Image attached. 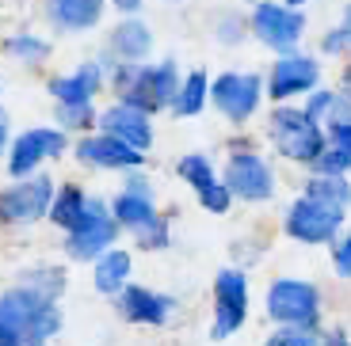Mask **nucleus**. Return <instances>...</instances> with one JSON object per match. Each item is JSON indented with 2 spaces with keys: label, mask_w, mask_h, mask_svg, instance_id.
<instances>
[{
  "label": "nucleus",
  "mask_w": 351,
  "mask_h": 346,
  "mask_svg": "<svg viewBox=\"0 0 351 346\" xmlns=\"http://www.w3.org/2000/svg\"><path fill=\"white\" fill-rule=\"evenodd\" d=\"M0 331H19V335L50 343L62 331V308H58V301L19 282L8 293H0Z\"/></svg>",
  "instance_id": "f257e3e1"
},
{
  "label": "nucleus",
  "mask_w": 351,
  "mask_h": 346,
  "mask_svg": "<svg viewBox=\"0 0 351 346\" xmlns=\"http://www.w3.org/2000/svg\"><path fill=\"white\" fill-rule=\"evenodd\" d=\"M267 133H271L279 156H287L294 164L317 168V160L325 156V126H317L302 107H275L267 118Z\"/></svg>",
  "instance_id": "f03ea898"
},
{
  "label": "nucleus",
  "mask_w": 351,
  "mask_h": 346,
  "mask_svg": "<svg viewBox=\"0 0 351 346\" xmlns=\"http://www.w3.org/2000/svg\"><path fill=\"white\" fill-rule=\"evenodd\" d=\"M248 27H252L256 42L282 57V53H294V46L306 35V12L290 8L287 0H256Z\"/></svg>",
  "instance_id": "7ed1b4c3"
},
{
  "label": "nucleus",
  "mask_w": 351,
  "mask_h": 346,
  "mask_svg": "<svg viewBox=\"0 0 351 346\" xmlns=\"http://www.w3.org/2000/svg\"><path fill=\"white\" fill-rule=\"evenodd\" d=\"M267 316L282 328L317 331V323H321V293H317L313 282L279 278V282L267 286Z\"/></svg>",
  "instance_id": "20e7f679"
},
{
  "label": "nucleus",
  "mask_w": 351,
  "mask_h": 346,
  "mask_svg": "<svg viewBox=\"0 0 351 346\" xmlns=\"http://www.w3.org/2000/svg\"><path fill=\"white\" fill-rule=\"evenodd\" d=\"M180 84H184V77H180L172 57L153 61V65H138V77H134V84L123 92V103L138 107V111H145V114L172 111Z\"/></svg>",
  "instance_id": "39448f33"
},
{
  "label": "nucleus",
  "mask_w": 351,
  "mask_h": 346,
  "mask_svg": "<svg viewBox=\"0 0 351 346\" xmlns=\"http://www.w3.org/2000/svg\"><path fill=\"white\" fill-rule=\"evenodd\" d=\"M53 194H58V187L43 172L16 179L12 187L0 191V225H31L38 217H50Z\"/></svg>",
  "instance_id": "423d86ee"
},
{
  "label": "nucleus",
  "mask_w": 351,
  "mask_h": 346,
  "mask_svg": "<svg viewBox=\"0 0 351 346\" xmlns=\"http://www.w3.org/2000/svg\"><path fill=\"white\" fill-rule=\"evenodd\" d=\"M263 96H267V80L256 77V72H221V77L210 80V103L233 126H245L260 111Z\"/></svg>",
  "instance_id": "0eeeda50"
},
{
  "label": "nucleus",
  "mask_w": 351,
  "mask_h": 346,
  "mask_svg": "<svg viewBox=\"0 0 351 346\" xmlns=\"http://www.w3.org/2000/svg\"><path fill=\"white\" fill-rule=\"evenodd\" d=\"M348 209H336L328 202H317V198H306L302 194L294 206L287 209V236L298 243H336L340 240V225Z\"/></svg>",
  "instance_id": "6e6552de"
},
{
  "label": "nucleus",
  "mask_w": 351,
  "mask_h": 346,
  "mask_svg": "<svg viewBox=\"0 0 351 346\" xmlns=\"http://www.w3.org/2000/svg\"><path fill=\"white\" fill-rule=\"evenodd\" d=\"M321 88V65H317L309 53H282L271 61V72H267V96L275 99V107L287 103V99L309 96Z\"/></svg>",
  "instance_id": "1a4fd4ad"
},
{
  "label": "nucleus",
  "mask_w": 351,
  "mask_h": 346,
  "mask_svg": "<svg viewBox=\"0 0 351 346\" xmlns=\"http://www.w3.org/2000/svg\"><path fill=\"white\" fill-rule=\"evenodd\" d=\"M221 183L229 187V194L241 202H267L275 194V172L260 152H233L226 164Z\"/></svg>",
  "instance_id": "9d476101"
},
{
  "label": "nucleus",
  "mask_w": 351,
  "mask_h": 346,
  "mask_svg": "<svg viewBox=\"0 0 351 346\" xmlns=\"http://www.w3.org/2000/svg\"><path fill=\"white\" fill-rule=\"evenodd\" d=\"M69 148L65 130H50V126H38V130H27L12 141L8 152V175L12 179H27V175H38V164L62 156Z\"/></svg>",
  "instance_id": "9b49d317"
},
{
  "label": "nucleus",
  "mask_w": 351,
  "mask_h": 346,
  "mask_svg": "<svg viewBox=\"0 0 351 346\" xmlns=\"http://www.w3.org/2000/svg\"><path fill=\"white\" fill-rule=\"evenodd\" d=\"M111 213L114 221L123 228H130L134 240L141 243V248H168V221L157 213V206H153V198H141V194H119V198L111 202Z\"/></svg>",
  "instance_id": "f8f14e48"
},
{
  "label": "nucleus",
  "mask_w": 351,
  "mask_h": 346,
  "mask_svg": "<svg viewBox=\"0 0 351 346\" xmlns=\"http://www.w3.org/2000/svg\"><path fill=\"white\" fill-rule=\"evenodd\" d=\"M248 320V278L241 270H221L214 278V338H229Z\"/></svg>",
  "instance_id": "ddd939ff"
},
{
  "label": "nucleus",
  "mask_w": 351,
  "mask_h": 346,
  "mask_svg": "<svg viewBox=\"0 0 351 346\" xmlns=\"http://www.w3.org/2000/svg\"><path fill=\"white\" fill-rule=\"evenodd\" d=\"M119 221H114V213L104 206V202H96V209L88 213V221L77 228V232L65 236V251H69V259L77 263H96L104 259L107 251L114 248V240H119Z\"/></svg>",
  "instance_id": "4468645a"
},
{
  "label": "nucleus",
  "mask_w": 351,
  "mask_h": 346,
  "mask_svg": "<svg viewBox=\"0 0 351 346\" xmlns=\"http://www.w3.org/2000/svg\"><path fill=\"white\" fill-rule=\"evenodd\" d=\"M77 160L88 168H104V172H138L145 152L107 137V133H88L77 141Z\"/></svg>",
  "instance_id": "2eb2a0df"
},
{
  "label": "nucleus",
  "mask_w": 351,
  "mask_h": 346,
  "mask_svg": "<svg viewBox=\"0 0 351 346\" xmlns=\"http://www.w3.org/2000/svg\"><path fill=\"white\" fill-rule=\"evenodd\" d=\"M153 114L138 111V107L130 103H111L104 114H99V133H107V137L123 141V145L138 148V152H145V148L153 145Z\"/></svg>",
  "instance_id": "dca6fc26"
},
{
  "label": "nucleus",
  "mask_w": 351,
  "mask_h": 346,
  "mask_svg": "<svg viewBox=\"0 0 351 346\" xmlns=\"http://www.w3.org/2000/svg\"><path fill=\"white\" fill-rule=\"evenodd\" d=\"M107 80V65L104 61H84L80 69L65 72V77L50 80V92L58 99V107H92L96 92Z\"/></svg>",
  "instance_id": "f3484780"
},
{
  "label": "nucleus",
  "mask_w": 351,
  "mask_h": 346,
  "mask_svg": "<svg viewBox=\"0 0 351 346\" xmlns=\"http://www.w3.org/2000/svg\"><path fill=\"white\" fill-rule=\"evenodd\" d=\"M119 304V316L130 323H141V328H160V323L172 316V297L168 293H153L145 286H126L123 293L114 297Z\"/></svg>",
  "instance_id": "a211bd4d"
},
{
  "label": "nucleus",
  "mask_w": 351,
  "mask_h": 346,
  "mask_svg": "<svg viewBox=\"0 0 351 346\" xmlns=\"http://www.w3.org/2000/svg\"><path fill=\"white\" fill-rule=\"evenodd\" d=\"M104 8L107 0H46V19L58 31L80 35V31H92L104 19Z\"/></svg>",
  "instance_id": "6ab92c4d"
},
{
  "label": "nucleus",
  "mask_w": 351,
  "mask_h": 346,
  "mask_svg": "<svg viewBox=\"0 0 351 346\" xmlns=\"http://www.w3.org/2000/svg\"><path fill=\"white\" fill-rule=\"evenodd\" d=\"M107 46H111V53H114L119 61L145 65V57H149V50H153V35H149V27L141 23V19L126 16L123 23L111 27V38H107Z\"/></svg>",
  "instance_id": "aec40b11"
},
{
  "label": "nucleus",
  "mask_w": 351,
  "mask_h": 346,
  "mask_svg": "<svg viewBox=\"0 0 351 346\" xmlns=\"http://www.w3.org/2000/svg\"><path fill=\"white\" fill-rule=\"evenodd\" d=\"M99 198H88L80 187H73V183H65V187H58V194H53V206H50V221L58 228H65V236L77 232L80 225L88 221V213L96 209Z\"/></svg>",
  "instance_id": "412c9836"
},
{
  "label": "nucleus",
  "mask_w": 351,
  "mask_h": 346,
  "mask_svg": "<svg viewBox=\"0 0 351 346\" xmlns=\"http://www.w3.org/2000/svg\"><path fill=\"white\" fill-rule=\"evenodd\" d=\"M130 267H134L130 251L111 248V251L104 255V259H96V270H92V282H96V289H99V293L119 297L126 286H130Z\"/></svg>",
  "instance_id": "4be33fe9"
},
{
  "label": "nucleus",
  "mask_w": 351,
  "mask_h": 346,
  "mask_svg": "<svg viewBox=\"0 0 351 346\" xmlns=\"http://www.w3.org/2000/svg\"><path fill=\"white\" fill-rule=\"evenodd\" d=\"M325 156L317 160L313 172L321 175H348L351 172V122L343 126H328L325 130Z\"/></svg>",
  "instance_id": "5701e85b"
},
{
  "label": "nucleus",
  "mask_w": 351,
  "mask_h": 346,
  "mask_svg": "<svg viewBox=\"0 0 351 346\" xmlns=\"http://www.w3.org/2000/svg\"><path fill=\"white\" fill-rule=\"evenodd\" d=\"M206 103H210V77H206L202 69L187 72L184 84H180V92H176L172 114L176 118H191V114H199Z\"/></svg>",
  "instance_id": "b1692460"
},
{
  "label": "nucleus",
  "mask_w": 351,
  "mask_h": 346,
  "mask_svg": "<svg viewBox=\"0 0 351 346\" xmlns=\"http://www.w3.org/2000/svg\"><path fill=\"white\" fill-rule=\"evenodd\" d=\"M302 194H306V198H317V202H328V206H336V209L351 206L348 175H321V172H313L306 179V187H302Z\"/></svg>",
  "instance_id": "393cba45"
},
{
  "label": "nucleus",
  "mask_w": 351,
  "mask_h": 346,
  "mask_svg": "<svg viewBox=\"0 0 351 346\" xmlns=\"http://www.w3.org/2000/svg\"><path fill=\"white\" fill-rule=\"evenodd\" d=\"M176 172L184 175V183H191V191H206L210 183H218V175H214V164L206 160L202 152H187L180 164H176Z\"/></svg>",
  "instance_id": "a878e982"
},
{
  "label": "nucleus",
  "mask_w": 351,
  "mask_h": 346,
  "mask_svg": "<svg viewBox=\"0 0 351 346\" xmlns=\"http://www.w3.org/2000/svg\"><path fill=\"white\" fill-rule=\"evenodd\" d=\"M4 50H8L16 61H23V65H38V61L50 57V42L38 38V35H12Z\"/></svg>",
  "instance_id": "bb28decb"
},
{
  "label": "nucleus",
  "mask_w": 351,
  "mask_h": 346,
  "mask_svg": "<svg viewBox=\"0 0 351 346\" xmlns=\"http://www.w3.org/2000/svg\"><path fill=\"white\" fill-rule=\"evenodd\" d=\"M23 286H31V289H38L43 297L58 301V297H62V289L69 286V278H65V270L38 267V270H27V274H23Z\"/></svg>",
  "instance_id": "cd10ccee"
},
{
  "label": "nucleus",
  "mask_w": 351,
  "mask_h": 346,
  "mask_svg": "<svg viewBox=\"0 0 351 346\" xmlns=\"http://www.w3.org/2000/svg\"><path fill=\"white\" fill-rule=\"evenodd\" d=\"M336 99H340V92H332V88H317V92L306 96V107H302V111H306L317 126H325L328 114H332V107H336Z\"/></svg>",
  "instance_id": "c85d7f7f"
},
{
  "label": "nucleus",
  "mask_w": 351,
  "mask_h": 346,
  "mask_svg": "<svg viewBox=\"0 0 351 346\" xmlns=\"http://www.w3.org/2000/svg\"><path fill=\"white\" fill-rule=\"evenodd\" d=\"M199 206L206 209V213H229V206H233V194H229L226 183H210L206 191H199Z\"/></svg>",
  "instance_id": "c756f323"
},
{
  "label": "nucleus",
  "mask_w": 351,
  "mask_h": 346,
  "mask_svg": "<svg viewBox=\"0 0 351 346\" xmlns=\"http://www.w3.org/2000/svg\"><path fill=\"white\" fill-rule=\"evenodd\" d=\"M245 31H248V19L233 16V12H226V16L214 23V35H218V42H226V46H237L241 38H245Z\"/></svg>",
  "instance_id": "7c9ffc66"
},
{
  "label": "nucleus",
  "mask_w": 351,
  "mask_h": 346,
  "mask_svg": "<svg viewBox=\"0 0 351 346\" xmlns=\"http://www.w3.org/2000/svg\"><path fill=\"white\" fill-rule=\"evenodd\" d=\"M58 122H62V130H88L92 122L99 126L92 107H58Z\"/></svg>",
  "instance_id": "2f4dec72"
},
{
  "label": "nucleus",
  "mask_w": 351,
  "mask_h": 346,
  "mask_svg": "<svg viewBox=\"0 0 351 346\" xmlns=\"http://www.w3.org/2000/svg\"><path fill=\"white\" fill-rule=\"evenodd\" d=\"M321 335L317 331H298V328H282L279 335H271L263 346H317Z\"/></svg>",
  "instance_id": "473e14b6"
},
{
  "label": "nucleus",
  "mask_w": 351,
  "mask_h": 346,
  "mask_svg": "<svg viewBox=\"0 0 351 346\" xmlns=\"http://www.w3.org/2000/svg\"><path fill=\"white\" fill-rule=\"evenodd\" d=\"M348 50H351V31H348V23L332 27V31L321 38V53H328V57H343Z\"/></svg>",
  "instance_id": "72a5a7b5"
},
{
  "label": "nucleus",
  "mask_w": 351,
  "mask_h": 346,
  "mask_svg": "<svg viewBox=\"0 0 351 346\" xmlns=\"http://www.w3.org/2000/svg\"><path fill=\"white\" fill-rule=\"evenodd\" d=\"M332 267L340 278H351V236H343V240L332 243Z\"/></svg>",
  "instance_id": "f704fd0d"
},
{
  "label": "nucleus",
  "mask_w": 351,
  "mask_h": 346,
  "mask_svg": "<svg viewBox=\"0 0 351 346\" xmlns=\"http://www.w3.org/2000/svg\"><path fill=\"white\" fill-rule=\"evenodd\" d=\"M126 194H141V198H153V187H149V179L145 175H138V172H126V187H123Z\"/></svg>",
  "instance_id": "c9c22d12"
},
{
  "label": "nucleus",
  "mask_w": 351,
  "mask_h": 346,
  "mask_svg": "<svg viewBox=\"0 0 351 346\" xmlns=\"http://www.w3.org/2000/svg\"><path fill=\"white\" fill-rule=\"evenodd\" d=\"M0 346H50V343L31 338V335H19V331H0Z\"/></svg>",
  "instance_id": "e433bc0d"
},
{
  "label": "nucleus",
  "mask_w": 351,
  "mask_h": 346,
  "mask_svg": "<svg viewBox=\"0 0 351 346\" xmlns=\"http://www.w3.org/2000/svg\"><path fill=\"white\" fill-rule=\"evenodd\" d=\"M111 4H114L119 12H123V16H134V12L141 8V0H111Z\"/></svg>",
  "instance_id": "4c0bfd02"
},
{
  "label": "nucleus",
  "mask_w": 351,
  "mask_h": 346,
  "mask_svg": "<svg viewBox=\"0 0 351 346\" xmlns=\"http://www.w3.org/2000/svg\"><path fill=\"white\" fill-rule=\"evenodd\" d=\"M4 145H8V114L0 111V156H4Z\"/></svg>",
  "instance_id": "58836bf2"
},
{
  "label": "nucleus",
  "mask_w": 351,
  "mask_h": 346,
  "mask_svg": "<svg viewBox=\"0 0 351 346\" xmlns=\"http://www.w3.org/2000/svg\"><path fill=\"white\" fill-rule=\"evenodd\" d=\"M317 346H351V338H343L340 331H336V335H328V338H321V343Z\"/></svg>",
  "instance_id": "ea45409f"
},
{
  "label": "nucleus",
  "mask_w": 351,
  "mask_h": 346,
  "mask_svg": "<svg viewBox=\"0 0 351 346\" xmlns=\"http://www.w3.org/2000/svg\"><path fill=\"white\" fill-rule=\"evenodd\" d=\"M340 92H343V96L351 99V65H348V69H343V88H340Z\"/></svg>",
  "instance_id": "a19ab883"
},
{
  "label": "nucleus",
  "mask_w": 351,
  "mask_h": 346,
  "mask_svg": "<svg viewBox=\"0 0 351 346\" xmlns=\"http://www.w3.org/2000/svg\"><path fill=\"white\" fill-rule=\"evenodd\" d=\"M287 4H290V8H306L309 0H287Z\"/></svg>",
  "instance_id": "79ce46f5"
},
{
  "label": "nucleus",
  "mask_w": 351,
  "mask_h": 346,
  "mask_svg": "<svg viewBox=\"0 0 351 346\" xmlns=\"http://www.w3.org/2000/svg\"><path fill=\"white\" fill-rule=\"evenodd\" d=\"M343 23H348V31H351V4H348V16H343Z\"/></svg>",
  "instance_id": "37998d69"
}]
</instances>
